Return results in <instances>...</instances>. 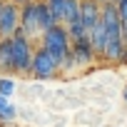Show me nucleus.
Listing matches in <instances>:
<instances>
[{"label":"nucleus","instance_id":"nucleus-10","mask_svg":"<svg viewBox=\"0 0 127 127\" xmlns=\"http://www.w3.org/2000/svg\"><path fill=\"white\" fill-rule=\"evenodd\" d=\"M80 20V0H62V23L70 25Z\"/></svg>","mask_w":127,"mask_h":127},{"label":"nucleus","instance_id":"nucleus-12","mask_svg":"<svg viewBox=\"0 0 127 127\" xmlns=\"http://www.w3.org/2000/svg\"><path fill=\"white\" fill-rule=\"evenodd\" d=\"M115 8H117L120 25H122V40H125V45H127V0H117Z\"/></svg>","mask_w":127,"mask_h":127},{"label":"nucleus","instance_id":"nucleus-18","mask_svg":"<svg viewBox=\"0 0 127 127\" xmlns=\"http://www.w3.org/2000/svg\"><path fill=\"white\" fill-rule=\"evenodd\" d=\"M45 3H55V0H45Z\"/></svg>","mask_w":127,"mask_h":127},{"label":"nucleus","instance_id":"nucleus-9","mask_svg":"<svg viewBox=\"0 0 127 127\" xmlns=\"http://www.w3.org/2000/svg\"><path fill=\"white\" fill-rule=\"evenodd\" d=\"M13 70V40H3L0 42V72Z\"/></svg>","mask_w":127,"mask_h":127},{"label":"nucleus","instance_id":"nucleus-6","mask_svg":"<svg viewBox=\"0 0 127 127\" xmlns=\"http://www.w3.org/2000/svg\"><path fill=\"white\" fill-rule=\"evenodd\" d=\"M100 15H102V5L97 3V0H80V23L87 30V35L100 23Z\"/></svg>","mask_w":127,"mask_h":127},{"label":"nucleus","instance_id":"nucleus-1","mask_svg":"<svg viewBox=\"0 0 127 127\" xmlns=\"http://www.w3.org/2000/svg\"><path fill=\"white\" fill-rule=\"evenodd\" d=\"M42 50H47L57 62H62L67 55H70V35L65 30V25H55L50 30L42 32Z\"/></svg>","mask_w":127,"mask_h":127},{"label":"nucleus","instance_id":"nucleus-2","mask_svg":"<svg viewBox=\"0 0 127 127\" xmlns=\"http://www.w3.org/2000/svg\"><path fill=\"white\" fill-rule=\"evenodd\" d=\"M13 40V72H30V62H32V42L23 35V30L18 28Z\"/></svg>","mask_w":127,"mask_h":127},{"label":"nucleus","instance_id":"nucleus-19","mask_svg":"<svg viewBox=\"0 0 127 127\" xmlns=\"http://www.w3.org/2000/svg\"><path fill=\"white\" fill-rule=\"evenodd\" d=\"M0 42H3V37H0Z\"/></svg>","mask_w":127,"mask_h":127},{"label":"nucleus","instance_id":"nucleus-4","mask_svg":"<svg viewBox=\"0 0 127 127\" xmlns=\"http://www.w3.org/2000/svg\"><path fill=\"white\" fill-rule=\"evenodd\" d=\"M60 70V62L47 52V50H42V47H37L35 52H32V62H30V72L35 75V77H40V80H47V77H52L55 72Z\"/></svg>","mask_w":127,"mask_h":127},{"label":"nucleus","instance_id":"nucleus-14","mask_svg":"<svg viewBox=\"0 0 127 127\" xmlns=\"http://www.w3.org/2000/svg\"><path fill=\"white\" fill-rule=\"evenodd\" d=\"M8 3H13V5H28V3H32V0H8Z\"/></svg>","mask_w":127,"mask_h":127},{"label":"nucleus","instance_id":"nucleus-15","mask_svg":"<svg viewBox=\"0 0 127 127\" xmlns=\"http://www.w3.org/2000/svg\"><path fill=\"white\" fill-rule=\"evenodd\" d=\"M97 3H100V5H115L117 0H97Z\"/></svg>","mask_w":127,"mask_h":127},{"label":"nucleus","instance_id":"nucleus-13","mask_svg":"<svg viewBox=\"0 0 127 127\" xmlns=\"http://www.w3.org/2000/svg\"><path fill=\"white\" fill-rule=\"evenodd\" d=\"M13 92H15V82L8 80V77H0V95H3V97H10Z\"/></svg>","mask_w":127,"mask_h":127},{"label":"nucleus","instance_id":"nucleus-16","mask_svg":"<svg viewBox=\"0 0 127 127\" xmlns=\"http://www.w3.org/2000/svg\"><path fill=\"white\" fill-rule=\"evenodd\" d=\"M122 97H125V102H127V87H125V92H122Z\"/></svg>","mask_w":127,"mask_h":127},{"label":"nucleus","instance_id":"nucleus-3","mask_svg":"<svg viewBox=\"0 0 127 127\" xmlns=\"http://www.w3.org/2000/svg\"><path fill=\"white\" fill-rule=\"evenodd\" d=\"M20 30L28 40L32 37H42V25H40V0H32V3L20 8Z\"/></svg>","mask_w":127,"mask_h":127},{"label":"nucleus","instance_id":"nucleus-8","mask_svg":"<svg viewBox=\"0 0 127 127\" xmlns=\"http://www.w3.org/2000/svg\"><path fill=\"white\" fill-rule=\"evenodd\" d=\"M87 40H90V45H92V52H95V55H102V52H105V25H102V20L90 30Z\"/></svg>","mask_w":127,"mask_h":127},{"label":"nucleus","instance_id":"nucleus-5","mask_svg":"<svg viewBox=\"0 0 127 127\" xmlns=\"http://www.w3.org/2000/svg\"><path fill=\"white\" fill-rule=\"evenodd\" d=\"M18 28H20V8L3 0V13H0V37H3V40L13 37Z\"/></svg>","mask_w":127,"mask_h":127},{"label":"nucleus","instance_id":"nucleus-11","mask_svg":"<svg viewBox=\"0 0 127 127\" xmlns=\"http://www.w3.org/2000/svg\"><path fill=\"white\" fill-rule=\"evenodd\" d=\"M15 115H18V110L8 102V97L0 95V122H10V120H15Z\"/></svg>","mask_w":127,"mask_h":127},{"label":"nucleus","instance_id":"nucleus-7","mask_svg":"<svg viewBox=\"0 0 127 127\" xmlns=\"http://www.w3.org/2000/svg\"><path fill=\"white\" fill-rule=\"evenodd\" d=\"M70 55L75 60V65H87V62H92L95 52H92V45L90 40H77V42H70Z\"/></svg>","mask_w":127,"mask_h":127},{"label":"nucleus","instance_id":"nucleus-17","mask_svg":"<svg viewBox=\"0 0 127 127\" xmlns=\"http://www.w3.org/2000/svg\"><path fill=\"white\" fill-rule=\"evenodd\" d=\"M0 13H3V0H0Z\"/></svg>","mask_w":127,"mask_h":127}]
</instances>
